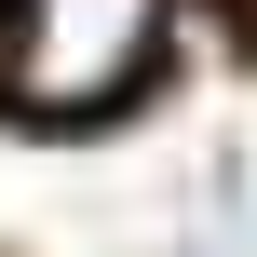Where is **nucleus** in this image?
<instances>
[{
    "label": "nucleus",
    "mask_w": 257,
    "mask_h": 257,
    "mask_svg": "<svg viewBox=\"0 0 257 257\" xmlns=\"http://www.w3.org/2000/svg\"><path fill=\"white\" fill-rule=\"evenodd\" d=\"M149 41H163V0H14L0 95L27 122H95L149 81Z\"/></svg>",
    "instance_id": "obj_1"
}]
</instances>
